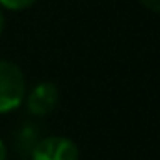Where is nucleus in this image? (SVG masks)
Returning <instances> with one entry per match:
<instances>
[{
	"mask_svg": "<svg viewBox=\"0 0 160 160\" xmlns=\"http://www.w3.org/2000/svg\"><path fill=\"white\" fill-rule=\"evenodd\" d=\"M38 140H39V136H38V127L26 123V125H22L21 130L17 132V136H15V145H17L19 151L30 155V151L34 149V145L38 143Z\"/></svg>",
	"mask_w": 160,
	"mask_h": 160,
	"instance_id": "20e7f679",
	"label": "nucleus"
},
{
	"mask_svg": "<svg viewBox=\"0 0 160 160\" xmlns=\"http://www.w3.org/2000/svg\"><path fill=\"white\" fill-rule=\"evenodd\" d=\"M0 160H8V149L2 140H0Z\"/></svg>",
	"mask_w": 160,
	"mask_h": 160,
	"instance_id": "0eeeda50",
	"label": "nucleus"
},
{
	"mask_svg": "<svg viewBox=\"0 0 160 160\" xmlns=\"http://www.w3.org/2000/svg\"><path fill=\"white\" fill-rule=\"evenodd\" d=\"M147 9L155 11V13H160V0H140Z\"/></svg>",
	"mask_w": 160,
	"mask_h": 160,
	"instance_id": "423d86ee",
	"label": "nucleus"
},
{
	"mask_svg": "<svg viewBox=\"0 0 160 160\" xmlns=\"http://www.w3.org/2000/svg\"><path fill=\"white\" fill-rule=\"evenodd\" d=\"M24 97H26V108L34 118H43L50 114L60 101L58 88L52 82H41L38 86H34L30 93Z\"/></svg>",
	"mask_w": 160,
	"mask_h": 160,
	"instance_id": "7ed1b4c3",
	"label": "nucleus"
},
{
	"mask_svg": "<svg viewBox=\"0 0 160 160\" xmlns=\"http://www.w3.org/2000/svg\"><path fill=\"white\" fill-rule=\"evenodd\" d=\"M4 26H6V17H4V8L0 6V34L4 32Z\"/></svg>",
	"mask_w": 160,
	"mask_h": 160,
	"instance_id": "6e6552de",
	"label": "nucleus"
},
{
	"mask_svg": "<svg viewBox=\"0 0 160 160\" xmlns=\"http://www.w3.org/2000/svg\"><path fill=\"white\" fill-rule=\"evenodd\" d=\"M38 0H0V6L4 9H11V11H21V9H28L36 4Z\"/></svg>",
	"mask_w": 160,
	"mask_h": 160,
	"instance_id": "39448f33",
	"label": "nucleus"
},
{
	"mask_svg": "<svg viewBox=\"0 0 160 160\" xmlns=\"http://www.w3.org/2000/svg\"><path fill=\"white\" fill-rule=\"evenodd\" d=\"M32 160H78L80 151L77 143L63 136L39 138L28 155Z\"/></svg>",
	"mask_w": 160,
	"mask_h": 160,
	"instance_id": "f03ea898",
	"label": "nucleus"
},
{
	"mask_svg": "<svg viewBox=\"0 0 160 160\" xmlns=\"http://www.w3.org/2000/svg\"><path fill=\"white\" fill-rule=\"evenodd\" d=\"M26 95V80L21 67L13 62L0 60V114L21 106Z\"/></svg>",
	"mask_w": 160,
	"mask_h": 160,
	"instance_id": "f257e3e1",
	"label": "nucleus"
}]
</instances>
